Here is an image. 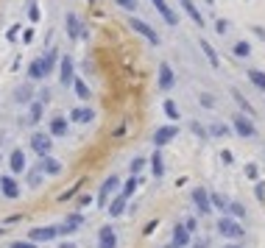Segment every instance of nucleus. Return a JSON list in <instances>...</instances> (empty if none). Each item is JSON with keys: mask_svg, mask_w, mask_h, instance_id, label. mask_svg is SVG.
<instances>
[{"mask_svg": "<svg viewBox=\"0 0 265 248\" xmlns=\"http://www.w3.org/2000/svg\"><path fill=\"white\" fill-rule=\"evenodd\" d=\"M59 248H76V246H73V243H62Z\"/></svg>", "mask_w": 265, "mask_h": 248, "instance_id": "5fc2aeb1", "label": "nucleus"}, {"mask_svg": "<svg viewBox=\"0 0 265 248\" xmlns=\"http://www.w3.org/2000/svg\"><path fill=\"white\" fill-rule=\"evenodd\" d=\"M50 148H53V137H50V134H42V131H36V134L31 137V151H34L36 156H48Z\"/></svg>", "mask_w": 265, "mask_h": 248, "instance_id": "39448f33", "label": "nucleus"}, {"mask_svg": "<svg viewBox=\"0 0 265 248\" xmlns=\"http://www.w3.org/2000/svg\"><path fill=\"white\" fill-rule=\"evenodd\" d=\"M246 173H249L251 178H257V167H254V165H249V167H246Z\"/></svg>", "mask_w": 265, "mask_h": 248, "instance_id": "603ef678", "label": "nucleus"}, {"mask_svg": "<svg viewBox=\"0 0 265 248\" xmlns=\"http://www.w3.org/2000/svg\"><path fill=\"white\" fill-rule=\"evenodd\" d=\"M11 248H36V243L34 240H14Z\"/></svg>", "mask_w": 265, "mask_h": 248, "instance_id": "37998d69", "label": "nucleus"}, {"mask_svg": "<svg viewBox=\"0 0 265 248\" xmlns=\"http://www.w3.org/2000/svg\"><path fill=\"white\" fill-rule=\"evenodd\" d=\"M115 3H118L120 8H126V11H134V8H137V0H115Z\"/></svg>", "mask_w": 265, "mask_h": 248, "instance_id": "79ce46f5", "label": "nucleus"}, {"mask_svg": "<svg viewBox=\"0 0 265 248\" xmlns=\"http://www.w3.org/2000/svg\"><path fill=\"white\" fill-rule=\"evenodd\" d=\"M151 173H153V178H162V176H165V156H162L159 148L151 154Z\"/></svg>", "mask_w": 265, "mask_h": 248, "instance_id": "4be33fe9", "label": "nucleus"}, {"mask_svg": "<svg viewBox=\"0 0 265 248\" xmlns=\"http://www.w3.org/2000/svg\"><path fill=\"white\" fill-rule=\"evenodd\" d=\"M190 198H193V204H195V209H198V215H209V212H212V204H209V192L204 190V187H195Z\"/></svg>", "mask_w": 265, "mask_h": 248, "instance_id": "9d476101", "label": "nucleus"}, {"mask_svg": "<svg viewBox=\"0 0 265 248\" xmlns=\"http://www.w3.org/2000/svg\"><path fill=\"white\" fill-rule=\"evenodd\" d=\"M232 128H235V134L243 137V140L257 137V126H254V120H251L249 114H243V112H237L235 117H232Z\"/></svg>", "mask_w": 265, "mask_h": 248, "instance_id": "f03ea898", "label": "nucleus"}, {"mask_svg": "<svg viewBox=\"0 0 265 248\" xmlns=\"http://www.w3.org/2000/svg\"><path fill=\"white\" fill-rule=\"evenodd\" d=\"M207 3H209V6H212V3H215V0H207Z\"/></svg>", "mask_w": 265, "mask_h": 248, "instance_id": "052dcab7", "label": "nucleus"}, {"mask_svg": "<svg viewBox=\"0 0 265 248\" xmlns=\"http://www.w3.org/2000/svg\"><path fill=\"white\" fill-rule=\"evenodd\" d=\"M28 17H31V22L39 20V6H36L34 0H31V8H28Z\"/></svg>", "mask_w": 265, "mask_h": 248, "instance_id": "c03bdc74", "label": "nucleus"}, {"mask_svg": "<svg viewBox=\"0 0 265 248\" xmlns=\"http://www.w3.org/2000/svg\"><path fill=\"white\" fill-rule=\"evenodd\" d=\"M39 170L45 173V176H59L62 173V162L59 159H53V156H39Z\"/></svg>", "mask_w": 265, "mask_h": 248, "instance_id": "2eb2a0df", "label": "nucleus"}, {"mask_svg": "<svg viewBox=\"0 0 265 248\" xmlns=\"http://www.w3.org/2000/svg\"><path fill=\"white\" fill-rule=\"evenodd\" d=\"M232 56H235V59H249L251 56V45L246 42V39L235 42V45H232Z\"/></svg>", "mask_w": 265, "mask_h": 248, "instance_id": "c85d7f7f", "label": "nucleus"}, {"mask_svg": "<svg viewBox=\"0 0 265 248\" xmlns=\"http://www.w3.org/2000/svg\"><path fill=\"white\" fill-rule=\"evenodd\" d=\"M73 89H76V95H78V98H81V100H90V98H92L90 86L84 84L81 78H73Z\"/></svg>", "mask_w": 265, "mask_h": 248, "instance_id": "2f4dec72", "label": "nucleus"}, {"mask_svg": "<svg viewBox=\"0 0 265 248\" xmlns=\"http://www.w3.org/2000/svg\"><path fill=\"white\" fill-rule=\"evenodd\" d=\"M173 243L176 248H187L190 243H193V237H190V229L184 226V223H179V226H173Z\"/></svg>", "mask_w": 265, "mask_h": 248, "instance_id": "dca6fc26", "label": "nucleus"}, {"mask_svg": "<svg viewBox=\"0 0 265 248\" xmlns=\"http://www.w3.org/2000/svg\"><path fill=\"white\" fill-rule=\"evenodd\" d=\"M42 114H45V103H42V100H31V103H28V123H31V126L39 123Z\"/></svg>", "mask_w": 265, "mask_h": 248, "instance_id": "b1692460", "label": "nucleus"}, {"mask_svg": "<svg viewBox=\"0 0 265 248\" xmlns=\"http://www.w3.org/2000/svg\"><path fill=\"white\" fill-rule=\"evenodd\" d=\"M98 248H118V234L112 226H101L98 232Z\"/></svg>", "mask_w": 265, "mask_h": 248, "instance_id": "4468645a", "label": "nucleus"}, {"mask_svg": "<svg viewBox=\"0 0 265 248\" xmlns=\"http://www.w3.org/2000/svg\"><path fill=\"white\" fill-rule=\"evenodd\" d=\"M226 248H243V246H240V243H229Z\"/></svg>", "mask_w": 265, "mask_h": 248, "instance_id": "6e6d98bb", "label": "nucleus"}, {"mask_svg": "<svg viewBox=\"0 0 265 248\" xmlns=\"http://www.w3.org/2000/svg\"><path fill=\"white\" fill-rule=\"evenodd\" d=\"M39 100H42V103H48V100H50V89H42V92H39Z\"/></svg>", "mask_w": 265, "mask_h": 248, "instance_id": "09e8293b", "label": "nucleus"}, {"mask_svg": "<svg viewBox=\"0 0 265 248\" xmlns=\"http://www.w3.org/2000/svg\"><path fill=\"white\" fill-rule=\"evenodd\" d=\"M56 237H59V229L56 226H34L28 232V240H34V243H50Z\"/></svg>", "mask_w": 265, "mask_h": 248, "instance_id": "6e6552de", "label": "nucleus"}, {"mask_svg": "<svg viewBox=\"0 0 265 248\" xmlns=\"http://www.w3.org/2000/svg\"><path fill=\"white\" fill-rule=\"evenodd\" d=\"M176 137H179V126H176V123L162 126V128H156V131H153V145H156V148H165L167 142H173Z\"/></svg>", "mask_w": 265, "mask_h": 248, "instance_id": "20e7f679", "label": "nucleus"}, {"mask_svg": "<svg viewBox=\"0 0 265 248\" xmlns=\"http://www.w3.org/2000/svg\"><path fill=\"white\" fill-rule=\"evenodd\" d=\"M190 131H193V134L198 137V140H209V131L201 126V123H190Z\"/></svg>", "mask_w": 265, "mask_h": 248, "instance_id": "ea45409f", "label": "nucleus"}, {"mask_svg": "<svg viewBox=\"0 0 265 248\" xmlns=\"http://www.w3.org/2000/svg\"><path fill=\"white\" fill-rule=\"evenodd\" d=\"M0 192L6 195V198H20V184H17V178H14V173L11 176H0Z\"/></svg>", "mask_w": 265, "mask_h": 248, "instance_id": "ddd939ff", "label": "nucleus"}, {"mask_svg": "<svg viewBox=\"0 0 265 248\" xmlns=\"http://www.w3.org/2000/svg\"><path fill=\"white\" fill-rule=\"evenodd\" d=\"M67 117H62V114H56L53 120H50V137H67Z\"/></svg>", "mask_w": 265, "mask_h": 248, "instance_id": "412c9836", "label": "nucleus"}, {"mask_svg": "<svg viewBox=\"0 0 265 248\" xmlns=\"http://www.w3.org/2000/svg\"><path fill=\"white\" fill-rule=\"evenodd\" d=\"M151 3H153V8L159 11V17L167 22V25H179V14L170 8V3H167V0H151Z\"/></svg>", "mask_w": 265, "mask_h": 248, "instance_id": "9b49d317", "label": "nucleus"}, {"mask_svg": "<svg viewBox=\"0 0 265 248\" xmlns=\"http://www.w3.org/2000/svg\"><path fill=\"white\" fill-rule=\"evenodd\" d=\"M173 84H176L173 67H170L167 62H162L159 64V89H162V92H167V89H173Z\"/></svg>", "mask_w": 265, "mask_h": 248, "instance_id": "f8f14e48", "label": "nucleus"}, {"mask_svg": "<svg viewBox=\"0 0 265 248\" xmlns=\"http://www.w3.org/2000/svg\"><path fill=\"white\" fill-rule=\"evenodd\" d=\"M221 159H223V162H226V165H232V162H235V159H232V154H229V151H223V154H221Z\"/></svg>", "mask_w": 265, "mask_h": 248, "instance_id": "3c124183", "label": "nucleus"}, {"mask_svg": "<svg viewBox=\"0 0 265 248\" xmlns=\"http://www.w3.org/2000/svg\"><path fill=\"white\" fill-rule=\"evenodd\" d=\"M226 212H229L232 218L243 220V218H246V206L240 204V201H229V206H226Z\"/></svg>", "mask_w": 265, "mask_h": 248, "instance_id": "473e14b6", "label": "nucleus"}, {"mask_svg": "<svg viewBox=\"0 0 265 248\" xmlns=\"http://www.w3.org/2000/svg\"><path fill=\"white\" fill-rule=\"evenodd\" d=\"M165 114H167V117H170V120H173V123L181 117V114H179V106H176V103H173V100H170V98L165 100Z\"/></svg>", "mask_w": 265, "mask_h": 248, "instance_id": "4c0bfd02", "label": "nucleus"}, {"mask_svg": "<svg viewBox=\"0 0 265 248\" xmlns=\"http://www.w3.org/2000/svg\"><path fill=\"white\" fill-rule=\"evenodd\" d=\"M195 248H207V243H204V240H201V243H195Z\"/></svg>", "mask_w": 265, "mask_h": 248, "instance_id": "4d7b16f0", "label": "nucleus"}, {"mask_svg": "<svg viewBox=\"0 0 265 248\" xmlns=\"http://www.w3.org/2000/svg\"><path fill=\"white\" fill-rule=\"evenodd\" d=\"M139 181H142V178H139V176H132V178H129V181H126V184H123V190H120V192H123L126 198H132L134 192H137Z\"/></svg>", "mask_w": 265, "mask_h": 248, "instance_id": "72a5a7b5", "label": "nucleus"}, {"mask_svg": "<svg viewBox=\"0 0 265 248\" xmlns=\"http://www.w3.org/2000/svg\"><path fill=\"white\" fill-rule=\"evenodd\" d=\"M14 100H17V103H31V100H34V86L20 84L17 89H14Z\"/></svg>", "mask_w": 265, "mask_h": 248, "instance_id": "393cba45", "label": "nucleus"}, {"mask_svg": "<svg viewBox=\"0 0 265 248\" xmlns=\"http://www.w3.org/2000/svg\"><path fill=\"white\" fill-rule=\"evenodd\" d=\"M81 226H84V215L81 212H70L67 218H64L62 226H56V229H59V237H67V234H76Z\"/></svg>", "mask_w": 265, "mask_h": 248, "instance_id": "423d86ee", "label": "nucleus"}, {"mask_svg": "<svg viewBox=\"0 0 265 248\" xmlns=\"http://www.w3.org/2000/svg\"><path fill=\"white\" fill-rule=\"evenodd\" d=\"M118 190H120V178L118 176H109L104 184H101V192H98V206H101V209H104V206H109L112 195H115Z\"/></svg>", "mask_w": 265, "mask_h": 248, "instance_id": "7ed1b4c3", "label": "nucleus"}, {"mask_svg": "<svg viewBox=\"0 0 265 248\" xmlns=\"http://www.w3.org/2000/svg\"><path fill=\"white\" fill-rule=\"evenodd\" d=\"M145 165H148L145 156H137V159H132V167H129V170H132V176H139V173L145 170Z\"/></svg>", "mask_w": 265, "mask_h": 248, "instance_id": "c9c22d12", "label": "nucleus"}, {"mask_svg": "<svg viewBox=\"0 0 265 248\" xmlns=\"http://www.w3.org/2000/svg\"><path fill=\"white\" fill-rule=\"evenodd\" d=\"M8 167H11L14 176L25 170V154H22L20 148H14V151H11V156H8Z\"/></svg>", "mask_w": 265, "mask_h": 248, "instance_id": "aec40b11", "label": "nucleus"}, {"mask_svg": "<svg viewBox=\"0 0 265 248\" xmlns=\"http://www.w3.org/2000/svg\"><path fill=\"white\" fill-rule=\"evenodd\" d=\"M207 131H209V137H229V126H223V123H212Z\"/></svg>", "mask_w": 265, "mask_h": 248, "instance_id": "e433bc0d", "label": "nucleus"}, {"mask_svg": "<svg viewBox=\"0 0 265 248\" xmlns=\"http://www.w3.org/2000/svg\"><path fill=\"white\" fill-rule=\"evenodd\" d=\"M254 195H257L260 201H265V181H257V187H254Z\"/></svg>", "mask_w": 265, "mask_h": 248, "instance_id": "a18cd8bd", "label": "nucleus"}, {"mask_svg": "<svg viewBox=\"0 0 265 248\" xmlns=\"http://www.w3.org/2000/svg\"><path fill=\"white\" fill-rule=\"evenodd\" d=\"M232 98H235V103L240 109H243V114H249V117H254V106H251L249 100H246V95L240 92V89H232Z\"/></svg>", "mask_w": 265, "mask_h": 248, "instance_id": "cd10ccee", "label": "nucleus"}, {"mask_svg": "<svg viewBox=\"0 0 265 248\" xmlns=\"http://www.w3.org/2000/svg\"><path fill=\"white\" fill-rule=\"evenodd\" d=\"M64 25H67V36H70V39H78V36H81V22H78V17L73 14V11L64 17Z\"/></svg>", "mask_w": 265, "mask_h": 248, "instance_id": "a878e982", "label": "nucleus"}, {"mask_svg": "<svg viewBox=\"0 0 265 248\" xmlns=\"http://www.w3.org/2000/svg\"><path fill=\"white\" fill-rule=\"evenodd\" d=\"M3 232H6V226H0V234H3Z\"/></svg>", "mask_w": 265, "mask_h": 248, "instance_id": "bf43d9fd", "label": "nucleus"}, {"mask_svg": "<svg viewBox=\"0 0 265 248\" xmlns=\"http://www.w3.org/2000/svg\"><path fill=\"white\" fill-rule=\"evenodd\" d=\"M218 234H223V237H229V240H240L243 237V226H240V220L232 218V215H223V218H218Z\"/></svg>", "mask_w": 265, "mask_h": 248, "instance_id": "f257e3e1", "label": "nucleus"}, {"mask_svg": "<svg viewBox=\"0 0 265 248\" xmlns=\"http://www.w3.org/2000/svg\"><path fill=\"white\" fill-rule=\"evenodd\" d=\"M42 59H45V67H48V73H53V67H56V59H59V50H48V53H45V56H42Z\"/></svg>", "mask_w": 265, "mask_h": 248, "instance_id": "58836bf2", "label": "nucleus"}, {"mask_svg": "<svg viewBox=\"0 0 265 248\" xmlns=\"http://www.w3.org/2000/svg\"><path fill=\"white\" fill-rule=\"evenodd\" d=\"M45 76H50V73H48V67H45V59L42 56L28 64V78H31V81H42Z\"/></svg>", "mask_w": 265, "mask_h": 248, "instance_id": "a211bd4d", "label": "nucleus"}, {"mask_svg": "<svg viewBox=\"0 0 265 248\" xmlns=\"http://www.w3.org/2000/svg\"><path fill=\"white\" fill-rule=\"evenodd\" d=\"M184 226H187V229H190V234H193V232H195V229H198V220H195V218H190V220H187V223H184Z\"/></svg>", "mask_w": 265, "mask_h": 248, "instance_id": "de8ad7c7", "label": "nucleus"}, {"mask_svg": "<svg viewBox=\"0 0 265 248\" xmlns=\"http://www.w3.org/2000/svg\"><path fill=\"white\" fill-rule=\"evenodd\" d=\"M251 31H254V36H260V39H265V28H260V25H254V28H251Z\"/></svg>", "mask_w": 265, "mask_h": 248, "instance_id": "8fccbe9b", "label": "nucleus"}, {"mask_svg": "<svg viewBox=\"0 0 265 248\" xmlns=\"http://www.w3.org/2000/svg\"><path fill=\"white\" fill-rule=\"evenodd\" d=\"M162 248H176V246H173V243H170V246H162Z\"/></svg>", "mask_w": 265, "mask_h": 248, "instance_id": "13d9d810", "label": "nucleus"}, {"mask_svg": "<svg viewBox=\"0 0 265 248\" xmlns=\"http://www.w3.org/2000/svg\"><path fill=\"white\" fill-rule=\"evenodd\" d=\"M70 120H73V123H92V120H95V112H92L90 106H78V109L70 112Z\"/></svg>", "mask_w": 265, "mask_h": 248, "instance_id": "5701e85b", "label": "nucleus"}, {"mask_svg": "<svg viewBox=\"0 0 265 248\" xmlns=\"http://www.w3.org/2000/svg\"><path fill=\"white\" fill-rule=\"evenodd\" d=\"M42 176H45V173L39 170V165L31 167V170H28V187H39L42 184Z\"/></svg>", "mask_w": 265, "mask_h": 248, "instance_id": "f704fd0d", "label": "nucleus"}, {"mask_svg": "<svg viewBox=\"0 0 265 248\" xmlns=\"http://www.w3.org/2000/svg\"><path fill=\"white\" fill-rule=\"evenodd\" d=\"M209 204L215 206V209H221V212H226V206H229V198H226L223 192H209Z\"/></svg>", "mask_w": 265, "mask_h": 248, "instance_id": "7c9ffc66", "label": "nucleus"}, {"mask_svg": "<svg viewBox=\"0 0 265 248\" xmlns=\"http://www.w3.org/2000/svg\"><path fill=\"white\" fill-rule=\"evenodd\" d=\"M246 76H249V81L257 86L260 92H265V73H263V70H257V67H249V70H246Z\"/></svg>", "mask_w": 265, "mask_h": 248, "instance_id": "bb28decb", "label": "nucleus"}, {"mask_svg": "<svg viewBox=\"0 0 265 248\" xmlns=\"http://www.w3.org/2000/svg\"><path fill=\"white\" fill-rule=\"evenodd\" d=\"M215 31H218V34H226V31H229V22H226V20H215Z\"/></svg>", "mask_w": 265, "mask_h": 248, "instance_id": "49530a36", "label": "nucleus"}, {"mask_svg": "<svg viewBox=\"0 0 265 248\" xmlns=\"http://www.w3.org/2000/svg\"><path fill=\"white\" fill-rule=\"evenodd\" d=\"M129 25H132V31H137L139 36H145L151 45H159V34H156V31H153L148 22H142V20H137V17H132V20H129Z\"/></svg>", "mask_w": 265, "mask_h": 248, "instance_id": "1a4fd4ad", "label": "nucleus"}, {"mask_svg": "<svg viewBox=\"0 0 265 248\" xmlns=\"http://www.w3.org/2000/svg\"><path fill=\"white\" fill-rule=\"evenodd\" d=\"M198 45H201V50H204V56H207V62H209V64H212V67H215V70H218V64H221V59H218L215 48H212V45H209L207 39H201V42H198Z\"/></svg>", "mask_w": 265, "mask_h": 248, "instance_id": "c756f323", "label": "nucleus"}, {"mask_svg": "<svg viewBox=\"0 0 265 248\" xmlns=\"http://www.w3.org/2000/svg\"><path fill=\"white\" fill-rule=\"evenodd\" d=\"M90 201H92L90 195H81V198H78V206H87V204H90Z\"/></svg>", "mask_w": 265, "mask_h": 248, "instance_id": "864d4df0", "label": "nucleus"}, {"mask_svg": "<svg viewBox=\"0 0 265 248\" xmlns=\"http://www.w3.org/2000/svg\"><path fill=\"white\" fill-rule=\"evenodd\" d=\"M198 103H201L204 109H215V98H212L209 92H201V95H198Z\"/></svg>", "mask_w": 265, "mask_h": 248, "instance_id": "a19ab883", "label": "nucleus"}, {"mask_svg": "<svg viewBox=\"0 0 265 248\" xmlns=\"http://www.w3.org/2000/svg\"><path fill=\"white\" fill-rule=\"evenodd\" d=\"M126 204H129V198H126L123 192H118V195H115V198L109 201V206H106V212H109L112 218H120V215L126 212Z\"/></svg>", "mask_w": 265, "mask_h": 248, "instance_id": "6ab92c4d", "label": "nucleus"}, {"mask_svg": "<svg viewBox=\"0 0 265 248\" xmlns=\"http://www.w3.org/2000/svg\"><path fill=\"white\" fill-rule=\"evenodd\" d=\"M0 159H3V156H0Z\"/></svg>", "mask_w": 265, "mask_h": 248, "instance_id": "680f3d73", "label": "nucleus"}, {"mask_svg": "<svg viewBox=\"0 0 265 248\" xmlns=\"http://www.w3.org/2000/svg\"><path fill=\"white\" fill-rule=\"evenodd\" d=\"M179 6L184 8V14H187L190 20H193L195 25H198V28H204V14L198 11V6H195L193 0H179Z\"/></svg>", "mask_w": 265, "mask_h": 248, "instance_id": "f3484780", "label": "nucleus"}, {"mask_svg": "<svg viewBox=\"0 0 265 248\" xmlns=\"http://www.w3.org/2000/svg\"><path fill=\"white\" fill-rule=\"evenodd\" d=\"M73 78H76V64H73L70 56H62V62H59V84L73 86Z\"/></svg>", "mask_w": 265, "mask_h": 248, "instance_id": "0eeeda50", "label": "nucleus"}]
</instances>
